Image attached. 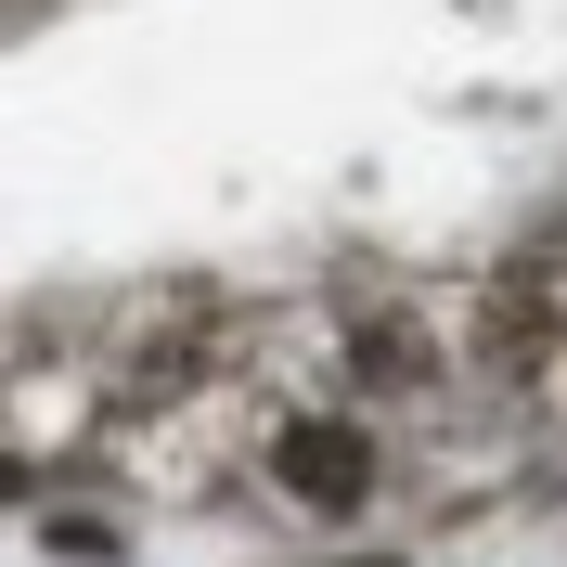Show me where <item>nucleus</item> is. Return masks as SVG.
I'll return each instance as SVG.
<instances>
[{"label":"nucleus","mask_w":567,"mask_h":567,"mask_svg":"<svg viewBox=\"0 0 567 567\" xmlns=\"http://www.w3.org/2000/svg\"><path fill=\"white\" fill-rule=\"evenodd\" d=\"M271 477L310 503V516H361V503H374V452H361L349 425H322V413L271 439Z\"/></svg>","instance_id":"nucleus-1"},{"label":"nucleus","mask_w":567,"mask_h":567,"mask_svg":"<svg viewBox=\"0 0 567 567\" xmlns=\"http://www.w3.org/2000/svg\"><path fill=\"white\" fill-rule=\"evenodd\" d=\"M439 361H425V336L400 322V336H361V388H425Z\"/></svg>","instance_id":"nucleus-2"},{"label":"nucleus","mask_w":567,"mask_h":567,"mask_svg":"<svg viewBox=\"0 0 567 567\" xmlns=\"http://www.w3.org/2000/svg\"><path fill=\"white\" fill-rule=\"evenodd\" d=\"M39 542H52V555H65V567H116V529H104V516H52V529H39Z\"/></svg>","instance_id":"nucleus-3"}]
</instances>
